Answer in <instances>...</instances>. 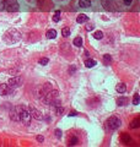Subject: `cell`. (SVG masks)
I'll list each match as a JSON object with an SVG mask.
<instances>
[{
    "instance_id": "cell-1",
    "label": "cell",
    "mask_w": 140,
    "mask_h": 147,
    "mask_svg": "<svg viewBox=\"0 0 140 147\" xmlns=\"http://www.w3.org/2000/svg\"><path fill=\"white\" fill-rule=\"evenodd\" d=\"M0 10H6V11H17L19 4L16 0H0Z\"/></svg>"
},
{
    "instance_id": "cell-2",
    "label": "cell",
    "mask_w": 140,
    "mask_h": 147,
    "mask_svg": "<svg viewBox=\"0 0 140 147\" xmlns=\"http://www.w3.org/2000/svg\"><path fill=\"white\" fill-rule=\"evenodd\" d=\"M120 125V120L117 118V117H111L106 120L105 123V127L107 131H113L116 129H118V126Z\"/></svg>"
},
{
    "instance_id": "cell-3",
    "label": "cell",
    "mask_w": 140,
    "mask_h": 147,
    "mask_svg": "<svg viewBox=\"0 0 140 147\" xmlns=\"http://www.w3.org/2000/svg\"><path fill=\"white\" fill-rule=\"evenodd\" d=\"M17 109H19V114H20V121H23L26 125H28L31 121V114L22 107H17Z\"/></svg>"
},
{
    "instance_id": "cell-4",
    "label": "cell",
    "mask_w": 140,
    "mask_h": 147,
    "mask_svg": "<svg viewBox=\"0 0 140 147\" xmlns=\"http://www.w3.org/2000/svg\"><path fill=\"white\" fill-rule=\"evenodd\" d=\"M12 92V88L11 86H9L7 84H1L0 85V94L1 96H7Z\"/></svg>"
},
{
    "instance_id": "cell-5",
    "label": "cell",
    "mask_w": 140,
    "mask_h": 147,
    "mask_svg": "<svg viewBox=\"0 0 140 147\" xmlns=\"http://www.w3.org/2000/svg\"><path fill=\"white\" fill-rule=\"evenodd\" d=\"M22 82L21 77H11L10 80H9V82H7V85L9 86H11V87H17V86H20Z\"/></svg>"
},
{
    "instance_id": "cell-6",
    "label": "cell",
    "mask_w": 140,
    "mask_h": 147,
    "mask_svg": "<svg viewBox=\"0 0 140 147\" xmlns=\"http://www.w3.org/2000/svg\"><path fill=\"white\" fill-rule=\"evenodd\" d=\"M30 110H31V113H30V114H31V115L33 117V118H36V119H38V120L43 119V115H42V113L39 112V110H37L36 108H31Z\"/></svg>"
},
{
    "instance_id": "cell-7",
    "label": "cell",
    "mask_w": 140,
    "mask_h": 147,
    "mask_svg": "<svg viewBox=\"0 0 140 147\" xmlns=\"http://www.w3.org/2000/svg\"><path fill=\"white\" fill-rule=\"evenodd\" d=\"M10 118L15 121H20V114H19V109L17 107L15 108L14 110H11V114H10Z\"/></svg>"
},
{
    "instance_id": "cell-8",
    "label": "cell",
    "mask_w": 140,
    "mask_h": 147,
    "mask_svg": "<svg viewBox=\"0 0 140 147\" xmlns=\"http://www.w3.org/2000/svg\"><path fill=\"white\" fill-rule=\"evenodd\" d=\"M116 91L118 92V93H124L127 91V86L124 84H118L116 86Z\"/></svg>"
},
{
    "instance_id": "cell-9",
    "label": "cell",
    "mask_w": 140,
    "mask_h": 147,
    "mask_svg": "<svg viewBox=\"0 0 140 147\" xmlns=\"http://www.w3.org/2000/svg\"><path fill=\"white\" fill-rule=\"evenodd\" d=\"M120 140L123 141V143H130L132 139H130V136L128 134H122L120 135Z\"/></svg>"
},
{
    "instance_id": "cell-10",
    "label": "cell",
    "mask_w": 140,
    "mask_h": 147,
    "mask_svg": "<svg viewBox=\"0 0 140 147\" xmlns=\"http://www.w3.org/2000/svg\"><path fill=\"white\" fill-rule=\"evenodd\" d=\"M87 20H89V17H87L86 15H84V14L79 15V16H77V19H76L77 23H84V22H86Z\"/></svg>"
},
{
    "instance_id": "cell-11",
    "label": "cell",
    "mask_w": 140,
    "mask_h": 147,
    "mask_svg": "<svg viewBox=\"0 0 140 147\" xmlns=\"http://www.w3.org/2000/svg\"><path fill=\"white\" fill-rule=\"evenodd\" d=\"M79 5L81 7H89L91 6V1L90 0H79Z\"/></svg>"
},
{
    "instance_id": "cell-12",
    "label": "cell",
    "mask_w": 140,
    "mask_h": 147,
    "mask_svg": "<svg viewBox=\"0 0 140 147\" xmlns=\"http://www.w3.org/2000/svg\"><path fill=\"white\" fill-rule=\"evenodd\" d=\"M46 36H47V38H49V39H53V38L57 37V31L55 29H49Z\"/></svg>"
},
{
    "instance_id": "cell-13",
    "label": "cell",
    "mask_w": 140,
    "mask_h": 147,
    "mask_svg": "<svg viewBox=\"0 0 140 147\" xmlns=\"http://www.w3.org/2000/svg\"><path fill=\"white\" fill-rule=\"evenodd\" d=\"M140 125V118H135V119L130 123V127L132 129H136V127H139Z\"/></svg>"
},
{
    "instance_id": "cell-14",
    "label": "cell",
    "mask_w": 140,
    "mask_h": 147,
    "mask_svg": "<svg viewBox=\"0 0 140 147\" xmlns=\"http://www.w3.org/2000/svg\"><path fill=\"white\" fill-rule=\"evenodd\" d=\"M77 142H79V140H77L76 136H71L69 139V141H68V145H69V146H75Z\"/></svg>"
},
{
    "instance_id": "cell-15",
    "label": "cell",
    "mask_w": 140,
    "mask_h": 147,
    "mask_svg": "<svg viewBox=\"0 0 140 147\" xmlns=\"http://www.w3.org/2000/svg\"><path fill=\"white\" fill-rule=\"evenodd\" d=\"M85 65H86V68H93V66L96 65V60H93V59H87V60L85 61Z\"/></svg>"
},
{
    "instance_id": "cell-16",
    "label": "cell",
    "mask_w": 140,
    "mask_h": 147,
    "mask_svg": "<svg viewBox=\"0 0 140 147\" xmlns=\"http://www.w3.org/2000/svg\"><path fill=\"white\" fill-rule=\"evenodd\" d=\"M128 103V98L127 97H120L117 99V104L118 105H125Z\"/></svg>"
},
{
    "instance_id": "cell-17",
    "label": "cell",
    "mask_w": 140,
    "mask_h": 147,
    "mask_svg": "<svg viewBox=\"0 0 140 147\" xmlns=\"http://www.w3.org/2000/svg\"><path fill=\"white\" fill-rule=\"evenodd\" d=\"M74 45L81 47V45H82V38H81V37H76V38L74 39Z\"/></svg>"
},
{
    "instance_id": "cell-18",
    "label": "cell",
    "mask_w": 140,
    "mask_h": 147,
    "mask_svg": "<svg viewBox=\"0 0 140 147\" xmlns=\"http://www.w3.org/2000/svg\"><path fill=\"white\" fill-rule=\"evenodd\" d=\"M93 37H95L96 39H102V38H103V33H102L101 31H96L95 35H93Z\"/></svg>"
},
{
    "instance_id": "cell-19",
    "label": "cell",
    "mask_w": 140,
    "mask_h": 147,
    "mask_svg": "<svg viewBox=\"0 0 140 147\" xmlns=\"http://www.w3.org/2000/svg\"><path fill=\"white\" fill-rule=\"evenodd\" d=\"M62 35H63L64 37H69L70 36V29L68 27L63 28V29H62Z\"/></svg>"
},
{
    "instance_id": "cell-20",
    "label": "cell",
    "mask_w": 140,
    "mask_h": 147,
    "mask_svg": "<svg viewBox=\"0 0 140 147\" xmlns=\"http://www.w3.org/2000/svg\"><path fill=\"white\" fill-rule=\"evenodd\" d=\"M53 109H54V112H55L58 115H60V114L64 112V108H63V107H54Z\"/></svg>"
},
{
    "instance_id": "cell-21",
    "label": "cell",
    "mask_w": 140,
    "mask_h": 147,
    "mask_svg": "<svg viewBox=\"0 0 140 147\" xmlns=\"http://www.w3.org/2000/svg\"><path fill=\"white\" fill-rule=\"evenodd\" d=\"M53 20H54V22H59V20H60V11H57L55 15L53 16Z\"/></svg>"
},
{
    "instance_id": "cell-22",
    "label": "cell",
    "mask_w": 140,
    "mask_h": 147,
    "mask_svg": "<svg viewBox=\"0 0 140 147\" xmlns=\"http://www.w3.org/2000/svg\"><path fill=\"white\" fill-rule=\"evenodd\" d=\"M133 103H134L135 105H138V104H139V94H138V93H135V94H134Z\"/></svg>"
},
{
    "instance_id": "cell-23",
    "label": "cell",
    "mask_w": 140,
    "mask_h": 147,
    "mask_svg": "<svg viewBox=\"0 0 140 147\" xmlns=\"http://www.w3.org/2000/svg\"><path fill=\"white\" fill-rule=\"evenodd\" d=\"M48 61H49V60L47 59V58H42V59L39 60V64H41V65H47Z\"/></svg>"
},
{
    "instance_id": "cell-24",
    "label": "cell",
    "mask_w": 140,
    "mask_h": 147,
    "mask_svg": "<svg viewBox=\"0 0 140 147\" xmlns=\"http://www.w3.org/2000/svg\"><path fill=\"white\" fill-rule=\"evenodd\" d=\"M103 59H105L106 63H108V61H111V60H112V58H111L109 54H105V55H103Z\"/></svg>"
},
{
    "instance_id": "cell-25",
    "label": "cell",
    "mask_w": 140,
    "mask_h": 147,
    "mask_svg": "<svg viewBox=\"0 0 140 147\" xmlns=\"http://www.w3.org/2000/svg\"><path fill=\"white\" fill-rule=\"evenodd\" d=\"M62 130H59V129H57L55 130V136L57 137H58V139H60V137H62Z\"/></svg>"
},
{
    "instance_id": "cell-26",
    "label": "cell",
    "mask_w": 140,
    "mask_h": 147,
    "mask_svg": "<svg viewBox=\"0 0 140 147\" xmlns=\"http://www.w3.org/2000/svg\"><path fill=\"white\" fill-rule=\"evenodd\" d=\"M86 29H87V31H92V29H93V25H92V23H89V25L86 26Z\"/></svg>"
},
{
    "instance_id": "cell-27",
    "label": "cell",
    "mask_w": 140,
    "mask_h": 147,
    "mask_svg": "<svg viewBox=\"0 0 140 147\" xmlns=\"http://www.w3.org/2000/svg\"><path fill=\"white\" fill-rule=\"evenodd\" d=\"M37 140L39 141V142H43V141H44V137H43V136H37Z\"/></svg>"
},
{
    "instance_id": "cell-28",
    "label": "cell",
    "mask_w": 140,
    "mask_h": 147,
    "mask_svg": "<svg viewBox=\"0 0 140 147\" xmlns=\"http://www.w3.org/2000/svg\"><path fill=\"white\" fill-rule=\"evenodd\" d=\"M77 113L75 112V110H73V112H70V114H69V117H75V115H76Z\"/></svg>"
},
{
    "instance_id": "cell-29",
    "label": "cell",
    "mask_w": 140,
    "mask_h": 147,
    "mask_svg": "<svg viewBox=\"0 0 140 147\" xmlns=\"http://www.w3.org/2000/svg\"><path fill=\"white\" fill-rule=\"evenodd\" d=\"M132 1H133V0H124V3H125L127 5H129V4H132Z\"/></svg>"
}]
</instances>
